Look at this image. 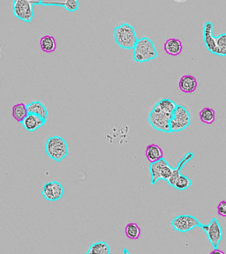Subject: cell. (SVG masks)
Returning <instances> with one entry per match:
<instances>
[{
  "label": "cell",
  "instance_id": "30",
  "mask_svg": "<svg viewBox=\"0 0 226 254\" xmlns=\"http://www.w3.org/2000/svg\"><path fill=\"white\" fill-rule=\"evenodd\" d=\"M123 254H131L129 253V251L127 250V248H124Z\"/></svg>",
  "mask_w": 226,
  "mask_h": 254
},
{
  "label": "cell",
  "instance_id": "29",
  "mask_svg": "<svg viewBox=\"0 0 226 254\" xmlns=\"http://www.w3.org/2000/svg\"><path fill=\"white\" fill-rule=\"evenodd\" d=\"M210 254H226L222 250H220L219 248H217V249H214V250L212 251L210 253Z\"/></svg>",
  "mask_w": 226,
  "mask_h": 254
},
{
  "label": "cell",
  "instance_id": "21",
  "mask_svg": "<svg viewBox=\"0 0 226 254\" xmlns=\"http://www.w3.org/2000/svg\"><path fill=\"white\" fill-rule=\"evenodd\" d=\"M126 236L131 240H137L141 237L142 230L136 222H129L125 228Z\"/></svg>",
  "mask_w": 226,
  "mask_h": 254
},
{
  "label": "cell",
  "instance_id": "17",
  "mask_svg": "<svg viewBox=\"0 0 226 254\" xmlns=\"http://www.w3.org/2000/svg\"><path fill=\"white\" fill-rule=\"evenodd\" d=\"M193 157H194V154L189 152V153H187V155H185L184 158L181 159V161L179 162V164L175 168L171 179H169V181H168V184H169L171 187H174L175 183H176V181L179 179V176L181 175L180 172H181L183 167L185 166V164H186L189 160L193 158Z\"/></svg>",
  "mask_w": 226,
  "mask_h": 254
},
{
  "label": "cell",
  "instance_id": "2",
  "mask_svg": "<svg viewBox=\"0 0 226 254\" xmlns=\"http://www.w3.org/2000/svg\"><path fill=\"white\" fill-rule=\"evenodd\" d=\"M134 60L139 63H144L157 58V51L152 40L149 37H142L138 39L133 54Z\"/></svg>",
  "mask_w": 226,
  "mask_h": 254
},
{
  "label": "cell",
  "instance_id": "19",
  "mask_svg": "<svg viewBox=\"0 0 226 254\" xmlns=\"http://www.w3.org/2000/svg\"><path fill=\"white\" fill-rule=\"evenodd\" d=\"M86 254H111V249L107 243L99 241L92 244Z\"/></svg>",
  "mask_w": 226,
  "mask_h": 254
},
{
  "label": "cell",
  "instance_id": "14",
  "mask_svg": "<svg viewBox=\"0 0 226 254\" xmlns=\"http://www.w3.org/2000/svg\"><path fill=\"white\" fill-rule=\"evenodd\" d=\"M163 48L167 54L171 56H178L182 52L183 45L180 40L177 38H170L166 40Z\"/></svg>",
  "mask_w": 226,
  "mask_h": 254
},
{
  "label": "cell",
  "instance_id": "9",
  "mask_svg": "<svg viewBox=\"0 0 226 254\" xmlns=\"http://www.w3.org/2000/svg\"><path fill=\"white\" fill-rule=\"evenodd\" d=\"M42 194L45 199L49 201H57L62 198L64 194V188L60 182L52 181L46 183L43 187Z\"/></svg>",
  "mask_w": 226,
  "mask_h": 254
},
{
  "label": "cell",
  "instance_id": "13",
  "mask_svg": "<svg viewBox=\"0 0 226 254\" xmlns=\"http://www.w3.org/2000/svg\"><path fill=\"white\" fill-rule=\"evenodd\" d=\"M146 158L151 163H156L163 158V152L162 148L156 144H151L148 146L145 151Z\"/></svg>",
  "mask_w": 226,
  "mask_h": 254
},
{
  "label": "cell",
  "instance_id": "15",
  "mask_svg": "<svg viewBox=\"0 0 226 254\" xmlns=\"http://www.w3.org/2000/svg\"><path fill=\"white\" fill-rule=\"evenodd\" d=\"M167 164H168V163L164 158L161 159L160 161L156 162V163H151L150 172L151 174V185H155V183L161 179V171H162L163 167L167 165Z\"/></svg>",
  "mask_w": 226,
  "mask_h": 254
},
{
  "label": "cell",
  "instance_id": "8",
  "mask_svg": "<svg viewBox=\"0 0 226 254\" xmlns=\"http://www.w3.org/2000/svg\"><path fill=\"white\" fill-rule=\"evenodd\" d=\"M206 233L208 239L215 249L219 247L223 238V230L218 219L213 218L209 225L202 224L200 227Z\"/></svg>",
  "mask_w": 226,
  "mask_h": 254
},
{
  "label": "cell",
  "instance_id": "11",
  "mask_svg": "<svg viewBox=\"0 0 226 254\" xmlns=\"http://www.w3.org/2000/svg\"><path fill=\"white\" fill-rule=\"evenodd\" d=\"M46 123V120L42 119L39 116L35 114H29L27 118L22 121V126L24 128L28 131H35L40 127H43L44 124Z\"/></svg>",
  "mask_w": 226,
  "mask_h": 254
},
{
  "label": "cell",
  "instance_id": "18",
  "mask_svg": "<svg viewBox=\"0 0 226 254\" xmlns=\"http://www.w3.org/2000/svg\"><path fill=\"white\" fill-rule=\"evenodd\" d=\"M12 117L16 121L22 123L24 119L28 115V108L24 103H16L12 109Z\"/></svg>",
  "mask_w": 226,
  "mask_h": 254
},
{
  "label": "cell",
  "instance_id": "26",
  "mask_svg": "<svg viewBox=\"0 0 226 254\" xmlns=\"http://www.w3.org/2000/svg\"><path fill=\"white\" fill-rule=\"evenodd\" d=\"M192 184L193 183L191 179H188L186 176L180 175L178 180L175 183L174 188L179 190H187L192 186Z\"/></svg>",
  "mask_w": 226,
  "mask_h": 254
},
{
  "label": "cell",
  "instance_id": "22",
  "mask_svg": "<svg viewBox=\"0 0 226 254\" xmlns=\"http://www.w3.org/2000/svg\"><path fill=\"white\" fill-rule=\"evenodd\" d=\"M199 117L203 123L211 125L214 122L215 119H216V113L212 108L205 107L200 111Z\"/></svg>",
  "mask_w": 226,
  "mask_h": 254
},
{
  "label": "cell",
  "instance_id": "5",
  "mask_svg": "<svg viewBox=\"0 0 226 254\" xmlns=\"http://www.w3.org/2000/svg\"><path fill=\"white\" fill-rule=\"evenodd\" d=\"M190 122V113L184 106L178 104L172 114V118L170 122V131L176 132V131H183L189 127Z\"/></svg>",
  "mask_w": 226,
  "mask_h": 254
},
{
  "label": "cell",
  "instance_id": "4",
  "mask_svg": "<svg viewBox=\"0 0 226 254\" xmlns=\"http://www.w3.org/2000/svg\"><path fill=\"white\" fill-rule=\"evenodd\" d=\"M172 114L167 113L163 111L157 104H155L153 110L151 111L148 121L157 131H163V132H171L170 131V122H171Z\"/></svg>",
  "mask_w": 226,
  "mask_h": 254
},
{
  "label": "cell",
  "instance_id": "10",
  "mask_svg": "<svg viewBox=\"0 0 226 254\" xmlns=\"http://www.w3.org/2000/svg\"><path fill=\"white\" fill-rule=\"evenodd\" d=\"M214 25L211 21H207L203 27V41L209 52L218 55V48L216 44V36H213Z\"/></svg>",
  "mask_w": 226,
  "mask_h": 254
},
{
  "label": "cell",
  "instance_id": "12",
  "mask_svg": "<svg viewBox=\"0 0 226 254\" xmlns=\"http://www.w3.org/2000/svg\"><path fill=\"white\" fill-rule=\"evenodd\" d=\"M197 86H198V82L194 76L187 74V75L182 76L179 79V89L184 93L189 94L195 91L197 88Z\"/></svg>",
  "mask_w": 226,
  "mask_h": 254
},
{
  "label": "cell",
  "instance_id": "24",
  "mask_svg": "<svg viewBox=\"0 0 226 254\" xmlns=\"http://www.w3.org/2000/svg\"><path fill=\"white\" fill-rule=\"evenodd\" d=\"M156 104H157L159 107L161 108L163 111H165L167 113H171V114H173V112H174L176 108H177V105H178V104H176L173 101H171V100L170 99L160 100Z\"/></svg>",
  "mask_w": 226,
  "mask_h": 254
},
{
  "label": "cell",
  "instance_id": "27",
  "mask_svg": "<svg viewBox=\"0 0 226 254\" xmlns=\"http://www.w3.org/2000/svg\"><path fill=\"white\" fill-rule=\"evenodd\" d=\"M173 171H174V169L171 168V167L169 165V163H168L167 165H165V166L163 167V169H162V171H161V179L165 180V181L168 182L169 179H171V176H172Z\"/></svg>",
  "mask_w": 226,
  "mask_h": 254
},
{
  "label": "cell",
  "instance_id": "20",
  "mask_svg": "<svg viewBox=\"0 0 226 254\" xmlns=\"http://www.w3.org/2000/svg\"><path fill=\"white\" fill-rule=\"evenodd\" d=\"M40 46L42 48L43 52H47V53H52L55 52L57 48V43L56 40L52 36H44L40 39Z\"/></svg>",
  "mask_w": 226,
  "mask_h": 254
},
{
  "label": "cell",
  "instance_id": "25",
  "mask_svg": "<svg viewBox=\"0 0 226 254\" xmlns=\"http://www.w3.org/2000/svg\"><path fill=\"white\" fill-rule=\"evenodd\" d=\"M216 44L218 48V56H226V33L216 36Z\"/></svg>",
  "mask_w": 226,
  "mask_h": 254
},
{
  "label": "cell",
  "instance_id": "28",
  "mask_svg": "<svg viewBox=\"0 0 226 254\" xmlns=\"http://www.w3.org/2000/svg\"><path fill=\"white\" fill-rule=\"evenodd\" d=\"M218 214L220 216L226 217V200H222L218 205Z\"/></svg>",
  "mask_w": 226,
  "mask_h": 254
},
{
  "label": "cell",
  "instance_id": "6",
  "mask_svg": "<svg viewBox=\"0 0 226 254\" xmlns=\"http://www.w3.org/2000/svg\"><path fill=\"white\" fill-rule=\"evenodd\" d=\"M40 4L39 1L15 0L12 3V13L18 19L29 23L34 17L33 4Z\"/></svg>",
  "mask_w": 226,
  "mask_h": 254
},
{
  "label": "cell",
  "instance_id": "16",
  "mask_svg": "<svg viewBox=\"0 0 226 254\" xmlns=\"http://www.w3.org/2000/svg\"><path fill=\"white\" fill-rule=\"evenodd\" d=\"M29 114H35L39 116L44 120H47L48 111L44 103L40 101H34L27 105Z\"/></svg>",
  "mask_w": 226,
  "mask_h": 254
},
{
  "label": "cell",
  "instance_id": "23",
  "mask_svg": "<svg viewBox=\"0 0 226 254\" xmlns=\"http://www.w3.org/2000/svg\"><path fill=\"white\" fill-rule=\"evenodd\" d=\"M42 4H57V5H63L69 12H75L79 8V3L75 0H68L65 2H41Z\"/></svg>",
  "mask_w": 226,
  "mask_h": 254
},
{
  "label": "cell",
  "instance_id": "7",
  "mask_svg": "<svg viewBox=\"0 0 226 254\" xmlns=\"http://www.w3.org/2000/svg\"><path fill=\"white\" fill-rule=\"evenodd\" d=\"M203 223L199 222L198 219L193 216V215H187V214H181L176 216L171 222V225L173 230L179 232H187L191 230L195 229L196 227H201Z\"/></svg>",
  "mask_w": 226,
  "mask_h": 254
},
{
  "label": "cell",
  "instance_id": "1",
  "mask_svg": "<svg viewBox=\"0 0 226 254\" xmlns=\"http://www.w3.org/2000/svg\"><path fill=\"white\" fill-rule=\"evenodd\" d=\"M114 39L119 47L125 50L135 49L138 42L135 28L127 22L116 27L114 29Z\"/></svg>",
  "mask_w": 226,
  "mask_h": 254
},
{
  "label": "cell",
  "instance_id": "3",
  "mask_svg": "<svg viewBox=\"0 0 226 254\" xmlns=\"http://www.w3.org/2000/svg\"><path fill=\"white\" fill-rule=\"evenodd\" d=\"M46 154L56 162H60L66 158L69 153L67 141L60 136H52L46 140Z\"/></svg>",
  "mask_w": 226,
  "mask_h": 254
}]
</instances>
